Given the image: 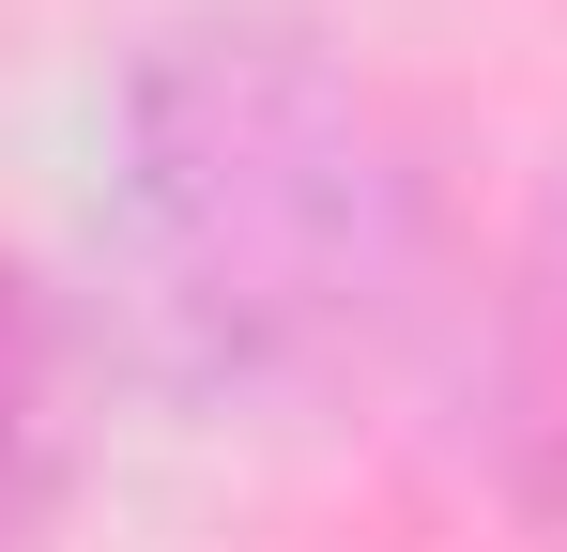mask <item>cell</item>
Masks as SVG:
<instances>
[{"label":"cell","instance_id":"obj_1","mask_svg":"<svg viewBox=\"0 0 567 552\" xmlns=\"http://www.w3.org/2000/svg\"><path fill=\"white\" fill-rule=\"evenodd\" d=\"M47 323H31V292L0 276V552H31L47 522Z\"/></svg>","mask_w":567,"mask_h":552}]
</instances>
